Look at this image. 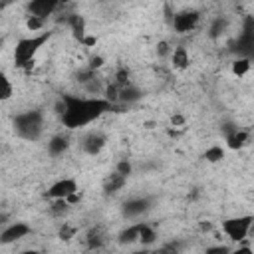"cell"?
Returning <instances> with one entry per match:
<instances>
[{"instance_id": "obj_1", "label": "cell", "mask_w": 254, "mask_h": 254, "mask_svg": "<svg viewBox=\"0 0 254 254\" xmlns=\"http://www.w3.org/2000/svg\"><path fill=\"white\" fill-rule=\"evenodd\" d=\"M107 109H111V103L103 97H77V95H62V125L69 131L81 129L101 117Z\"/></svg>"}, {"instance_id": "obj_2", "label": "cell", "mask_w": 254, "mask_h": 254, "mask_svg": "<svg viewBox=\"0 0 254 254\" xmlns=\"http://www.w3.org/2000/svg\"><path fill=\"white\" fill-rule=\"evenodd\" d=\"M14 131L24 141H38L44 133V113L30 109L14 117Z\"/></svg>"}, {"instance_id": "obj_3", "label": "cell", "mask_w": 254, "mask_h": 254, "mask_svg": "<svg viewBox=\"0 0 254 254\" xmlns=\"http://www.w3.org/2000/svg\"><path fill=\"white\" fill-rule=\"evenodd\" d=\"M50 40V32H42L38 36H32V38H22L16 48H14V64L16 67H28L36 54L40 52V48Z\"/></svg>"}, {"instance_id": "obj_4", "label": "cell", "mask_w": 254, "mask_h": 254, "mask_svg": "<svg viewBox=\"0 0 254 254\" xmlns=\"http://www.w3.org/2000/svg\"><path fill=\"white\" fill-rule=\"evenodd\" d=\"M252 224H254V216L246 214V216H234L222 222V232L232 240V242H242L246 240L248 234H252Z\"/></svg>"}, {"instance_id": "obj_5", "label": "cell", "mask_w": 254, "mask_h": 254, "mask_svg": "<svg viewBox=\"0 0 254 254\" xmlns=\"http://www.w3.org/2000/svg\"><path fill=\"white\" fill-rule=\"evenodd\" d=\"M105 143H107V139H105V135L101 131H89L81 139V149H83V153L95 157V155L101 153V149L105 147Z\"/></svg>"}, {"instance_id": "obj_6", "label": "cell", "mask_w": 254, "mask_h": 254, "mask_svg": "<svg viewBox=\"0 0 254 254\" xmlns=\"http://www.w3.org/2000/svg\"><path fill=\"white\" fill-rule=\"evenodd\" d=\"M198 20H200V14H198L196 10H189V12L177 14L175 20H173V26H175V30H177L179 34H187V32H190V30L196 28Z\"/></svg>"}, {"instance_id": "obj_7", "label": "cell", "mask_w": 254, "mask_h": 254, "mask_svg": "<svg viewBox=\"0 0 254 254\" xmlns=\"http://www.w3.org/2000/svg\"><path fill=\"white\" fill-rule=\"evenodd\" d=\"M62 4V0H30L28 4V10H30V16H38V18H48L52 16L58 6Z\"/></svg>"}, {"instance_id": "obj_8", "label": "cell", "mask_w": 254, "mask_h": 254, "mask_svg": "<svg viewBox=\"0 0 254 254\" xmlns=\"http://www.w3.org/2000/svg\"><path fill=\"white\" fill-rule=\"evenodd\" d=\"M75 190H77V183H75V179L65 177V179L56 181V183L48 189V196H50V198H65V196H69V194L75 192Z\"/></svg>"}, {"instance_id": "obj_9", "label": "cell", "mask_w": 254, "mask_h": 254, "mask_svg": "<svg viewBox=\"0 0 254 254\" xmlns=\"http://www.w3.org/2000/svg\"><path fill=\"white\" fill-rule=\"evenodd\" d=\"M30 234V226L26 222H12L10 226H6L2 232H0V242L2 244H10V242H16L24 236Z\"/></svg>"}, {"instance_id": "obj_10", "label": "cell", "mask_w": 254, "mask_h": 254, "mask_svg": "<svg viewBox=\"0 0 254 254\" xmlns=\"http://www.w3.org/2000/svg\"><path fill=\"white\" fill-rule=\"evenodd\" d=\"M125 183H127V177L121 175V173H117V171H113L111 175L105 177V181H103V190H105L107 194H113V192L121 190V189L125 187Z\"/></svg>"}, {"instance_id": "obj_11", "label": "cell", "mask_w": 254, "mask_h": 254, "mask_svg": "<svg viewBox=\"0 0 254 254\" xmlns=\"http://www.w3.org/2000/svg\"><path fill=\"white\" fill-rule=\"evenodd\" d=\"M171 64H173L175 69H187L189 64H190V58H189L187 48H183V46L173 48L171 50Z\"/></svg>"}, {"instance_id": "obj_12", "label": "cell", "mask_w": 254, "mask_h": 254, "mask_svg": "<svg viewBox=\"0 0 254 254\" xmlns=\"http://www.w3.org/2000/svg\"><path fill=\"white\" fill-rule=\"evenodd\" d=\"M149 208V200L147 198H129L123 204V212L127 216H139Z\"/></svg>"}, {"instance_id": "obj_13", "label": "cell", "mask_w": 254, "mask_h": 254, "mask_svg": "<svg viewBox=\"0 0 254 254\" xmlns=\"http://www.w3.org/2000/svg\"><path fill=\"white\" fill-rule=\"evenodd\" d=\"M141 97H143V91L133 83L119 87V101H123V103H133V101H139Z\"/></svg>"}, {"instance_id": "obj_14", "label": "cell", "mask_w": 254, "mask_h": 254, "mask_svg": "<svg viewBox=\"0 0 254 254\" xmlns=\"http://www.w3.org/2000/svg\"><path fill=\"white\" fill-rule=\"evenodd\" d=\"M246 143H248V131L236 129V131H232L230 135H226V145H228L230 149H242Z\"/></svg>"}, {"instance_id": "obj_15", "label": "cell", "mask_w": 254, "mask_h": 254, "mask_svg": "<svg viewBox=\"0 0 254 254\" xmlns=\"http://www.w3.org/2000/svg\"><path fill=\"white\" fill-rule=\"evenodd\" d=\"M67 137H64V135H54L52 139H50V143H48V153L52 155V157H58V155H62L65 149H67Z\"/></svg>"}, {"instance_id": "obj_16", "label": "cell", "mask_w": 254, "mask_h": 254, "mask_svg": "<svg viewBox=\"0 0 254 254\" xmlns=\"http://www.w3.org/2000/svg\"><path fill=\"white\" fill-rule=\"evenodd\" d=\"M157 240V232L151 224H145V222H139V242L143 244H153Z\"/></svg>"}, {"instance_id": "obj_17", "label": "cell", "mask_w": 254, "mask_h": 254, "mask_svg": "<svg viewBox=\"0 0 254 254\" xmlns=\"http://www.w3.org/2000/svg\"><path fill=\"white\" fill-rule=\"evenodd\" d=\"M85 242H87V248H101L103 246V242H105V236H103V232H101V228H91L89 232H87V236H85Z\"/></svg>"}, {"instance_id": "obj_18", "label": "cell", "mask_w": 254, "mask_h": 254, "mask_svg": "<svg viewBox=\"0 0 254 254\" xmlns=\"http://www.w3.org/2000/svg\"><path fill=\"white\" fill-rule=\"evenodd\" d=\"M12 93H14V85H12L10 77L4 71H0V103L8 101L12 97Z\"/></svg>"}, {"instance_id": "obj_19", "label": "cell", "mask_w": 254, "mask_h": 254, "mask_svg": "<svg viewBox=\"0 0 254 254\" xmlns=\"http://www.w3.org/2000/svg\"><path fill=\"white\" fill-rule=\"evenodd\" d=\"M137 240H139V224H133V226L125 228L119 234V242H123V244H131V242H137Z\"/></svg>"}, {"instance_id": "obj_20", "label": "cell", "mask_w": 254, "mask_h": 254, "mask_svg": "<svg viewBox=\"0 0 254 254\" xmlns=\"http://www.w3.org/2000/svg\"><path fill=\"white\" fill-rule=\"evenodd\" d=\"M204 159H206L208 163H220V161L224 159V149H222L220 145H212V147H208V149L204 151Z\"/></svg>"}, {"instance_id": "obj_21", "label": "cell", "mask_w": 254, "mask_h": 254, "mask_svg": "<svg viewBox=\"0 0 254 254\" xmlns=\"http://www.w3.org/2000/svg\"><path fill=\"white\" fill-rule=\"evenodd\" d=\"M69 208H71V206H69V202H67L65 198H52V206H50V210H52L54 216H64Z\"/></svg>"}, {"instance_id": "obj_22", "label": "cell", "mask_w": 254, "mask_h": 254, "mask_svg": "<svg viewBox=\"0 0 254 254\" xmlns=\"http://www.w3.org/2000/svg\"><path fill=\"white\" fill-rule=\"evenodd\" d=\"M248 71H250V60H248V58H240V60H234V62H232V73H234V75L242 77V75H246Z\"/></svg>"}, {"instance_id": "obj_23", "label": "cell", "mask_w": 254, "mask_h": 254, "mask_svg": "<svg viewBox=\"0 0 254 254\" xmlns=\"http://www.w3.org/2000/svg\"><path fill=\"white\" fill-rule=\"evenodd\" d=\"M103 99L109 103H117L119 101V85H115V83L105 85L103 87Z\"/></svg>"}, {"instance_id": "obj_24", "label": "cell", "mask_w": 254, "mask_h": 254, "mask_svg": "<svg viewBox=\"0 0 254 254\" xmlns=\"http://www.w3.org/2000/svg\"><path fill=\"white\" fill-rule=\"evenodd\" d=\"M44 24H46V20H44V18H38V16H30V18L26 20V28H28L30 32H38V30H42Z\"/></svg>"}, {"instance_id": "obj_25", "label": "cell", "mask_w": 254, "mask_h": 254, "mask_svg": "<svg viewBox=\"0 0 254 254\" xmlns=\"http://www.w3.org/2000/svg\"><path fill=\"white\" fill-rule=\"evenodd\" d=\"M113 83L119 85V87H125L127 83H131V81H129V71H127L125 67L117 69V71H115V81H113Z\"/></svg>"}, {"instance_id": "obj_26", "label": "cell", "mask_w": 254, "mask_h": 254, "mask_svg": "<svg viewBox=\"0 0 254 254\" xmlns=\"http://www.w3.org/2000/svg\"><path fill=\"white\" fill-rule=\"evenodd\" d=\"M75 232H77L75 226L64 222V226L60 228V238H62V240H71V238H75Z\"/></svg>"}, {"instance_id": "obj_27", "label": "cell", "mask_w": 254, "mask_h": 254, "mask_svg": "<svg viewBox=\"0 0 254 254\" xmlns=\"http://www.w3.org/2000/svg\"><path fill=\"white\" fill-rule=\"evenodd\" d=\"M115 171H117V173H121V175H125V177H129V175H131V171H133V167H131V163H129L127 159H123V161H119V163H117Z\"/></svg>"}, {"instance_id": "obj_28", "label": "cell", "mask_w": 254, "mask_h": 254, "mask_svg": "<svg viewBox=\"0 0 254 254\" xmlns=\"http://www.w3.org/2000/svg\"><path fill=\"white\" fill-rule=\"evenodd\" d=\"M101 65H103V58H101V56H93V58L89 60V65H87V67L95 71V69H97V67H101Z\"/></svg>"}, {"instance_id": "obj_29", "label": "cell", "mask_w": 254, "mask_h": 254, "mask_svg": "<svg viewBox=\"0 0 254 254\" xmlns=\"http://www.w3.org/2000/svg\"><path fill=\"white\" fill-rule=\"evenodd\" d=\"M157 54H159V56H169V54H171L169 44H167V42H159V46H157Z\"/></svg>"}, {"instance_id": "obj_30", "label": "cell", "mask_w": 254, "mask_h": 254, "mask_svg": "<svg viewBox=\"0 0 254 254\" xmlns=\"http://www.w3.org/2000/svg\"><path fill=\"white\" fill-rule=\"evenodd\" d=\"M95 42H97L95 36H83V38L79 40V44H83V46H95Z\"/></svg>"}, {"instance_id": "obj_31", "label": "cell", "mask_w": 254, "mask_h": 254, "mask_svg": "<svg viewBox=\"0 0 254 254\" xmlns=\"http://www.w3.org/2000/svg\"><path fill=\"white\" fill-rule=\"evenodd\" d=\"M206 252H208V254H212V252H222V254H224V252H228V248H224V246H214V248H206Z\"/></svg>"}, {"instance_id": "obj_32", "label": "cell", "mask_w": 254, "mask_h": 254, "mask_svg": "<svg viewBox=\"0 0 254 254\" xmlns=\"http://www.w3.org/2000/svg\"><path fill=\"white\" fill-rule=\"evenodd\" d=\"M183 121H185V119H183V115H173V119H171V123H173V125H183Z\"/></svg>"}, {"instance_id": "obj_33", "label": "cell", "mask_w": 254, "mask_h": 254, "mask_svg": "<svg viewBox=\"0 0 254 254\" xmlns=\"http://www.w3.org/2000/svg\"><path fill=\"white\" fill-rule=\"evenodd\" d=\"M210 228H212V224H210V222H200V230H202V232H208Z\"/></svg>"}, {"instance_id": "obj_34", "label": "cell", "mask_w": 254, "mask_h": 254, "mask_svg": "<svg viewBox=\"0 0 254 254\" xmlns=\"http://www.w3.org/2000/svg\"><path fill=\"white\" fill-rule=\"evenodd\" d=\"M2 46H4V40H2V38H0V50H2Z\"/></svg>"}]
</instances>
